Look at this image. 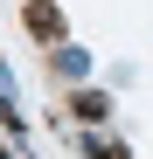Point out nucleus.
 <instances>
[{
	"label": "nucleus",
	"mask_w": 153,
	"mask_h": 159,
	"mask_svg": "<svg viewBox=\"0 0 153 159\" xmlns=\"http://www.w3.org/2000/svg\"><path fill=\"white\" fill-rule=\"evenodd\" d=\"M21 28H28L35 42H49V48H56V42H63V14L49 7V0H28V7H21Z\"/></svg>",
	"instance_id": "1"
},
{
	"label": "nucleus",
	"mask_w": 153,
	"mask_h": 159,
	"mask_svg": "<svg viewBox=\"0 0 153 159\" xmlns=\"http://www.w3.org/2000/svg\"><path fill=\"white\" fill-rule=\"evenodd\" d=\"M49 62H56V76H63V83H84V76H91V48L56 42V48H49Z\"/></svg>",
	"instance_id": "2"
},
{
	"label": "nucleus",
	"mask_w": 153,
	"mask_h": 159,
	"mask_svg": "<svg viewBox=\"0 0 153 159\" xmlns=\"http://www.w3.org/2000/svg\"><path fill=\"white\" fill-rule=\"evenodd\" d=\"M70 111L84 118V125H105V118H111V97H105V90H76V97H70Z\"/></svg>",
	"instance_id": "3"
},
{
	"label": "nucleus",
	"mask_w": 153,
	"mask_h": 159,
	"mask_svg": "<svg viewBox=\"0 0 153 159\" xmlns=\"http://www.w3.org/2000/svg\"><path fill=\"white\" fill-rule=\"evenodd\" d=\"M84 152H91V159H132V152H125V145H111V139H84Z\"/></svg>",
	"instance_id": "4"
}]
</instances>
